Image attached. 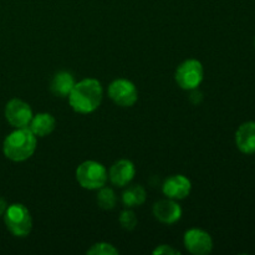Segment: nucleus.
Returning a JSON list of instances; mask_svg holds the SVG:
<instances>
[{
	"mask_svg": "<svg viewBox=\"0 0 255 255\" xmlns=\"http://www.w3.org/2000/svg\"><path fill=\"white\" fill-rule=\"evenodd\" d=\"M104 89L99 80L84 79L76 82L69 95V105L75 112L89 115L96 111L101 105Z\"/></svg>",
	"mask_w": 255,
	"mask_h": 255,
	"instance_id": "obj_1",
	"label": "nucleus"
},
{
	"mask_svg": "<svg viewBox=\"0 0 255 255\" xmlns=\"http://www.w3.org/2000/svg\"><path fill=\"white\" fill-rule=\"evenodd\" d=\"M37 139L29 127L16 128L6 136L2 143L5 157L12 162H24L36 151Z\"/></svg>",
	"mask_w": 255,
	"mask_h": 255,
	"instance_id": "obj_2",
	"label": "nucleus"
},
{
	"mask_svg": "<svg viewBox=\"0 0 255 255\" xmlns=\"http://www.w3.org/2000/svg\"><path fill=\"white\" fill-rule=\"evenodd\" d=\"M4 222L7 231L17 238H24L32 229V218L29 209L24 204L15 203L7 206L4 213Z\"/></svg>",
	"mask_w": 255,
	"mask_h": 255,
	"instance_id": "obj_3",
	"label": "nucleus"
},
{
	"mask_svg": "<svg viewBox=\"0 0 255 255\" xmlns=\"http://www.w3.org/2000/svg\"><path fill=\"white\" fill-rule=\"evenodd\" d=\"M107 169L97 161H85L76 168V181L82 188L96 191L106 186Z\"/></svg>",
	"mask_w": 255,
	"mask_h": 255,
	"instance_id": "obj_4",
	"label": "nucleus"
},
{
	"mask_svg": "<svg viewBox=\"0 0 255 255\" xmlns=\"http://www.w3.org/2000/svg\"><path fill=\"white\" fill-rule=\"evenodd\" d=\"M174 79L177 85L186 91L198 89L204 79L203 65L196 59L186 60L177 67Z\"/></svg>",
	"mask_w": 255,
	"mask_h": 255,
	"instance_id": "obj_5",
	"label": "nucleus"
},
{
	"mask_svg": "<svg viewBox=\"0 0 255 255\" xmlns=\"http://www.w3.org/2000/svg\"><path fill=\"white\" fill-rule=\"evenodd\" d=\"M109 97L121 107H132L138 100L136 85L127 79H117L110 84Z\"/></svg>",
	"mask_w": 255,
	"mask_h": 255,
	"instance_id": "obj_6",
	"label": "nucleus"
},
{
	"mask_svg": "<svg viewBox=\"0 0 255 255\" xmlns=\"http://www.w3.org/2000/svg\"><path fill=\"white\" fill-rule=\"evenodd\" d=\"M32 116L30 105L20 99L10 100L5 106V119L15 128L29 127Z\"/></svg>",
	"mask_w": 255,
	"mask_h": 255,
	"instance_id": "obj_7",
	"label": "nucleus"
},
{
	"mask_svg": "<svg viewBox=\"0 0 255 255\" xmlns=\"http://www.w3.org/2000/svg\"><path fill=\"white\" fill-rule=\"evenodd\" d=\"M183 243L187 251L194 255H207L213 251V239L208 232L192 228L184 233Z\"/></svg>",
	"mask_w": 255,
	"mask_h": 255,
	"instance_id": "obj_8",
	"label": "nucleus"
},
{
	"mask_svg": "<svg viewBox=\"0 0 255 255\" xmlns=\"http://www.w3.org/2000/svg\"><path fill=\"white\" fill-rule=\"evenodd\" d=\"M192 191V183L189 178L183 174H173L164 181L162 192L167 198L181 201L187 198Z\"/></svg>",
	"mask_w": 255,
	"mask_h": 255,
	"instance_id": "obj_9",
	"label": "nucleus"
},
{
	"mask_svg": "<svg viewBox=\"0 0 255 255\" xmlns=\"http://www.w3.org/2000/svg\"><path fill=\"white\" fill-rule=\"evenodd\" d=\"M182 211L181 206L177 203V201L171 198L162 199V201L157 202L153 206V216L157 221H159L163 224H171L177 223L179 219L182 218Z\"/></svg>",
	"mask_w": 255,
	"mask_h": 255,
	"instance_id": "obj_10",
	"label": "nucleus"
},
{
	"mask_svg": "<svg viewBox=\"0 0 255 255\" xmlns=\"http://www.w3.org/2000/svg\"><path fill=\"white\" fill-rule=\"evenodd\" d=\"M136 174V167L129 159H120L115 162L112 167L110 168L109 178L114 186L126 187L132 182Z\"/></svg>",
	"mask_w": 255,
	"mask_h": 255,
	"instance_id": "obj_11",
	"label": "nucleus"
},
{
	"mask_svg": "<svg viewBox=\"0 0 255 255\" xmlns=\"http://www.w3.org/2000/svg\"><path fill=\"white\" fill-rule=\"evenodd\" d=\"M236 144L244 154L255 153V122H244L236 132Z\"/></svg>",
	"mask_w": 255,
	"mask_h": 255,
	"instance_id": "obj_12",
	"label": "nucleus"
},
{
	"mask_svg": "<svg viewBox=\"0 0 255 255\" xmlns=\"http://www.w3.org/2000/svg\"><path fill=\"white\" fill-rule=\"evenodd\" d=\"M56 127V120L51 114L47 112H40L34 115L30 121L29 128L36 137L49 136Z\"/></svg>",
	"mask_w": 255,
	"mask_h": 255,
	"instance_id": "obj_13",
	"label": "nucleus"
},
{
	"mask_svg": "<svg viewBox=\"0 0 255 255\" xmlns=\"http://www.w3.org/2000/svg\"><path fill=\"white\" fill-rule=\"evenodd\" d=\"M76 81L71 72L69 71H60L55 74L52 77L51 84H50V90L55 96L59 97H69L72 87L75 86Z\"/></svg>",
	"mask_w": 255,
	"mask_h": 255,
	"instance_id": "obj_14",
	"label": "nucleus"
},
{
	"mask_svg": "<svg viewBox=\"0 0 255 255\" xmlns=\"http://www.w3.org/2000/svg\"><path fill=\"white\" fill-rule=\"evenodd\" d=\"M147 193L142 186H132L128 187L122 194V202H124L126 208H133L139 207L146 202Z\"/></svg>",
	"mask_w": 255,
	"mask_h": 255,
	"instance_id": "obj_15",
	"label": "nucleus"
},
{
	"mask_svg": "<svg viewBox=\"0 0 255 255\" xmlns=\"http://www.w3.org/2000/svg\"><path fill=\"white\" fill-rule=\"evenodd\" d=\"M116 202L117 198L114 189L105 186L102 188H100L99 194H97V203H99L100 208L106 209V211L114 209L115 206H116Z\"/></svg>",
	"mask_w": 255,
	"mask_h": 255,
	"instance_id": "obj_16",
	"label": "nucleus"
},
{
	"mask_svg": "<svg viewBox=\"0 0 255 255\" xmlns=\"http://www.w3.org/2000/svg\"><path fill=\"white\" fill-rule=\"evenodd\" d=\"M86 253L89 255H117L120 252L112 244L101 242V243L94 244Z\"/></svg>",
	"mask_w": 255,
	"mask_h": 255,
	"instance_id": "obj_17",
	"label": "nucleus"
},
{
	"mask_svg": "<svg viewBox=\"0 0 255 255\" xmlns=\"http://www.w3.org/2000/svg\"><path fill=\"white\" fill-rule=\"evenodd\" d=\"M119 222L122 228L126 229V231H133L137 226L136 214L131 209H125L121 213V216H120Z\"/></svg>",
	"mask_w": 255,
	"mask_h": 255,
	"instance_id": "obj_18",
	"label": "nucleus"
},
{
	"mask_svg": "<svg viewBox=\"0 0 255 255\" xmlns=\"http://www.w3.org/2000/svg\"><path fill=\"white\" fill-rule=\"evenodd\" d=\"M153 254H167V255H177V254H181V252L177 251V249L172 248L171 246H159L158 248H156L153 251Z\"/></svg>",
	"mask_w": 255,
	"mask_h": 255,
	"instance_id": "obj_19",
	"label": "nucleus"
},
{
	"mask_svg": "<svg viewBox=\"0 0 255 255\" xmlns=\"http://www.w3.org/2000/svg\"><path fill=\"white\" fill-rule=\"evenodd\" d=\"M196 99H197V104H199V102H201V100H202V94L198 91V90L194 89V90H192L191 101L194 104V100H196Z\"/></svg>",
	"mask_w": 255,
	"mask_h": 255,
	"instance_id": "obj_20",
	"label": "nucleus"
},
{
	"mask_svg": "<svg viewBox=\"0 0 255 255\" xmlns=\"http://www.w3.org/2000/svg\"><path fill=\"white\" fill-rule=\"evenodd\" d=\"M6 208H7L6 201H5L4 198H1V197H0V217L4 216V213H5V211H6Z\"/></svg>",
	"mask_w": 255,
	"mask_h": 255,
	"instance_id": "obj_21",
	"label": "nucleus"
},
{
	"mask_svg": "<svg viewBox=\"0 0 255 255\" xmlns=\"http://www.w3.org/2000/svg\"><path fill=\"white\" fill-rule=\"evenodd\" d=\"M254 45H255V40H254Z\"/></svg>",
	"mask_w": 255,
	"mask_h": 255,
	"instance_id": "obj_22",
	"label": "nucleus"
}]
</instances>
